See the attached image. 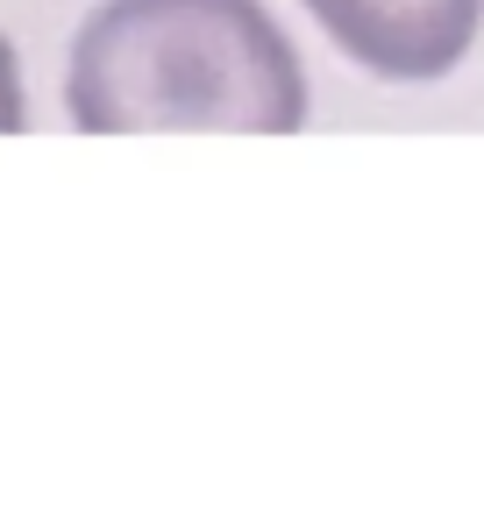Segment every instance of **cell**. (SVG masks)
<instances>
[{
	"instance_id": "obj_1",
	"label": "cell",
	"mask_w": 484,
	"mask_h": 512,
	"mask_svg": "<svg viewBox=\"0 0 484 512\" xmlns=\"http://www.w3.org/2000/svg\"><path fill=\"white\" fill-rule=\"evenodd\" d=\"M65 107L86 136H292L307 121V72L264 0H107L72 43Z\"/></svg>"
},
{
	"instance_id": "obj_2",
	"label": "cell",
	"mask_w": 484,
	"mask_h": 512,
	"mask_svg": "<svg viewBox=\"0 0 484 512\" xmlns=\"http://www.w3.org/2000/svg\"><path fill=\"white\" fill-rule=\"evenodd\" d=\"M307 8L342 57L406 86L442 79L484 22V0H307Z\"/></svg>"
},
{
	"instance_id": "obj_3",
	"label": "cell",
	"mask_w": 484,
	"mask_h": 512,
	"mask_svg": "<svg viewBox=\"0 0 484 512\" xmlns=\"http://www.w3.org/2000/svg\"><path fill=\"white\" fill-rule=\"evenodd\" d=\"M29 128V107H22V72H15V50L0 36V136H22Z\"/></svg>"
}]
</instances>
